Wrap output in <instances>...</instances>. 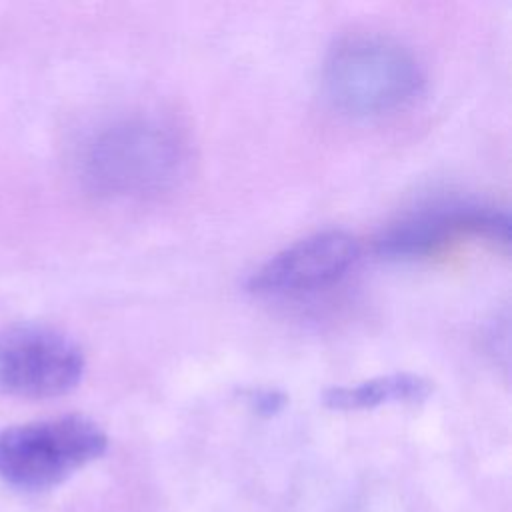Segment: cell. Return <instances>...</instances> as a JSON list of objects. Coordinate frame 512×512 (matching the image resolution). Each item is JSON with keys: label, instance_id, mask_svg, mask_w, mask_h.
Returning <instances> with one entry per match:
<instances>
[{"label": "cell", "instance_id": "7", "mask_svg": "<svg viewBox=\"0 0 512 512\" xmlns=\"http://www.w3.org/2000/svg\"><path fill=\"white\" fill-rule=\"evenodd\" d=\"M432 392V384L410 372H394L386 376L368 378L350 386L328 388L322 396L324 406L338 412L372 410L386 404L422 402Z\"/></svg>", "mask_w": 512, "mask_h": 512}, {"label": "cell", "instance_id": "6", "mask_svg": "<svg viewBox=\"0 0 512 512\" xmlns=\"http://www.w3.org/2000/svg\"><path fill=\"white\" fill-rule=\"evenodd\" d=\"M508 236L510 220L506 212L484 204L450 202L414 212L392 224L376 240V248L386 258L414 260L426 258L464 238L506 244Z\"/></svg>", "mask_w": 512, "mask_h": 512}, {"label": "cell", "instance_id": "3", "mask_svg": "<svg viewBox=\"0 0 512 512\" xmlns=\"http://www.w3.org/2000/svg\"><path fill=\"white\" fill-rule=\"evenodd\" d=\"M108 448L98 422L64 414L0 430V480L22 492L60 486Z\"/></svg>", "mask_w": 512, "mask_h": 512}, {"label": "cell", "instance_id": "2", "mask_svg": "<svg viewBox=\"0 0 512 512\" xmlns=\"http://www.w3.org/2000/svg\"><path fill=\"white\" fill-rule=\"evenodd\" d=\"M416 56L380 34L340 38L324 60L322 84L328 100L350 116L372 118L404 108L422 86Z\"/></svg>", "mask_w": 512, "mask_h": 512}, {"label": "cell", "instance_id": "4", "mask_svg": "<svg viewBox=\"0 0 512 512\" xmlns=\"http://www.w3.org/2000/svg\"><path fill=\"white\" fill-rule=\"evenodd\" d=\"M86 370L82 348L62 330L26 322L0 332V394L24 400L72 392Z\"/></svg>", "mask_w": 512, "mask_h": 512}, {"label": "cell", "instance_id": "1", "mask_svg": "<svg viewBox=\"0 0 512 512\" xmlns=\"http://www.w3.org/2000/svg\"><path fill=\"white\" fill-rule=\"evenodd\" d=\"M186 148L174 126L134 116L102 128L86 144V180L102 194L146 198L168 190L182 174Z\"/></svg>", "mask_w": 512, "mask_h": 512}, {"label": "cell", "instance_id": "5", "mask_svg": "<svg viewBox=\"0 0 512 512\" xmlns=\"http://www.w3.org/2000/svg\"><path fill=\"white\" fill-rule=\"evenodd\" d=\"M360 256L358 240L342 230H324L296 240L258 266L246 290L258 298H302L338 284Z\"/></svg>", "mask_w": 512, "mask_h": 512}]
</instances>
